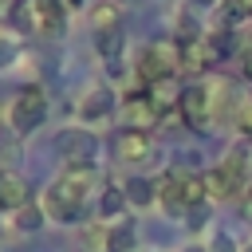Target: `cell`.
<instances>
[{"mask_svg":"<svg viewBox=\"0 0 252 252\" xmlns=\"http://www.w3.org/2000/svg\"><path fill=\"white\" fill-rule=\"evenodd\" d=\"M8 63H16V43H12V39H0V71H4Z\"/></svg>","mask_w":252,"mask_h":252,"instance_id":"obj_25","label":"cell"},{"mask_svg":"<svg viewBox=\"0 0 252 252\" xmlns=\"http://www.w3.org/2000/svg\"><path fill=\"white\" fill-rule=\"evenodd\" d=\"M47 110H51V98H47V91H43L39 83H28V87H20V94L12 98L8 122H12V130H16V134H35V130L43 126Z\"/></svg>","mask_w":252,"mask_h":252,"instance_id":"obj_4","label":"cell"},{"mask_svg":"<svg viewBox=\"0 0 252 252\" xmlns=\"http://www.w3.org/2000/svg\"><path fill=\"white\" fill-rule=\"evenodd\" d=\"M244 252H252V244H248V248H244Z\"/></svg>","mask_w":252,"mask_h":252,"instance_id":"obj_30","label":"cell"},{"mask_svg":"<svg viewBox=\"0 0 252 252\" xmlns=\"http://www.w3.org/2000/svg\"><path fill=\"white\" fill-rule=\"evenodd\" d=\"M114 106H118V98L110 87H91L79 102V122H102V118H110Z\"/></svg>","mask_w":252,"mask_h":252,"instance_id":"obj_12","label":"cell"},{"mask_svg":"<svg viewBox=\"0 0 252 252\" xmlns=\"http://www.w3.org/2000/svg\"><path fill=\"white\" fill-rule=\"evenodd\" d=\"M114 154H118V161H150L158 150H154V142H150V134H138V130H118L114 134Z\"/></svg>","mask_w":252,"mask_h":252,"instance_id":"obj_10","label":"cell"},{"mask_svg":"<svg viewBox=\"0 0 252 252\" xmlns=\"http://www.w3.org/2000/svg\"><path fill=\"white\" fill-rule=\"evenodd\" d=\"M193 4H217V0H193Z\"/></svg>","mask_w":252,"mask_h":252,"instance_id":"obj_28","label":"cell"},{"mask_svg":"<svg viewBox=\"0 0 252 252\" xmlns=\"http://www.w3.org/2000/svg\"><path fill=\"white\" fill-rule=\"evenodd\" d=\"M150 102L158 106V114H165V110H173L177 102H181V87L173 83V75L169 79H161V83H154L150 87Z\"/></svg>","mask_w":252,"mask_h":252,"instance_id":"obj_15","label":"cell"},{"mask_svg":"<svg viewBox=\"0 0 252 252\" xmlns=\"http://www.w3.org/2000/svg\"><path fill=\"white\" fill-rule=\"evenodd\" d=\"M94 47H98L102 63H118V51H122V28H110V32H94Z\"/></svg>","mask_w":252,"mask_h":252,"instance_id":"obj_17","label":"cell"},{"mask_svg":"<svg viewBox=\"0 0 252 252\" xmlns=\"http://www.w3.org/2000/svg\"><path fill=\"white\" fill-rule=\"evenodd\" d=\"M28 201H32L28 181L16 169H0V213H20Z\"/></svg>","mask_w":252,"mask_h":252,"instance_id":"obj_11","label":"cell"},{"mask_svg":"<svg viewBox=\"0 0 252 252\" xmlns=\"http://www.w3.org/2000/svg\"><path fill=\"white\" fill-rule=\"evenodd\" d=\"M0 12H4V0H0Z\"/></svg>","mask_w":252,"mask_h":252,"instance_id":"obj_29","label":"cell"},{"mask_svg":"<svg viewBox=\"0 0 252 252\" xmlns=\"http://www.w3.org/2000/svg\"><path fill=\"white\" fill-rule=\"evenodd\" d=\"M158 106L150 102V94H126L122 102V130H138V134H150V126H158Z\"/></svg>","mask_w":252,"mask_h":252,"instance_id":"obj_9","label":"cell"},{"mask_svg":"<svg viewBox=\"0 0 252 252\" xmlns=\"http://www.w3.org/2000/svg\"><path fill=\"white\" fill-rule=\"evenodd\" d=\"M201 181H205L209 201H228V197L244 193L248 181H252V177H248V154H244V150H228V154L220 158V165H213V169L201 173Z\"/></svg>","mask_w":252,"mask_h":252,"instance_id":"obj_2","label":"cell"},{"mask_svg":"<svg viewBox=\"0 0 252 252\" xmlns=\"http://www.w3.org/2000/svg\"><path fill=\"white\" fill-rule=\"evenodd\" d=\"M126 213V193L122 189H102V197H98V220L102 224H118V217Z\"/></svg>","mask_w":252,"mask_h":252,"instance_id":"obj_14","label":"cell"},{"mask_svg":"<svg viewBox=\"0 0 252 252\" xmlns=\"http://www.w3.org/2000/svg\"><path fill=\"white\" fill-rule=\"evenodd\" d=\"M28 8H32V32H43V35H63L67 32L63 0H28Z\"/></svg>","mask_w":252,"mask_h":252,"instance_id":"obj_8","label":"cell"},{"mask_svg":"<svg viewBox=\"0 0 252 252\" xmlns=\"http://www.w3.org/2000/svg\"><path fill=\"white\" fill-rule=\"evenodd\" d=\"M158 201H161V209L173 217V213H181V209H189V205H197V201H209V193H205L201 173L169 169V173L158 181Z\"/></svg>","mask_w":252,"mask_h":252,"instance_id":"obj_3","label":"cell"},{"mask_svg":"<svg viewBox=\"0 0 252 252\" xmlns=\"http://www.w3.org/2000/svg\"><path fill=\"white\" fill-rule=\"evenodd\" d=\"M20 158V134L12 130V122H0V161Z\"/></svg>","mask_w":252,"mask_h":252,"instance_id":"obj_21","label":"cell"},{"mask_svg":"<svg viewBox=\"0 0 252 252\" xmlns=\"http://www.w3.org/2000/svg\"><path fill=\"white\" fill-rule=\"evenodd\" d=\"M244 201H248V205H252V181H248V189H244Z\"/></svg>","mask_w":252,"mask_h":252,"instance_id":"obj_26","label":"cell"},{"mask_svg":"<svg viewBox=\"0 0 252 252\" xmlns=\"http://www.w3.org/2000/svg\"><path fill=\"white\" fill-rule=\"evenodd\" d=\"M134 240H138L134 224H130V220H118V224H110V232H106V252H138Z\"/></svg>","mask_w":252,"mask_h":252,"instance_id":"obj_16","label":"cell"},{"mask_svg":"<svg viewBox=\"0 0 252 252\" xmlns=\"http://www.w3.org/2000/svg\"><path fill=\"white\" fill-rule=\"evenodd\" d=\"M122 193H126V205H134V209H150V205L158 201V181H150V177H126Z\"/></svg>","mask_w":252,"mask_h":252,"instance_id":"obj_13","label":"cell"},{"mask_svg":"<svg viewBox=\"0 0 252 252\" xmlns=\"http://www.w3.org/2000/svg\"><path fill=\"white\" fill-rule=\"evenodd\" d=\"M106 232H110V224H102V220H94V224H83V232H79V244H83V252H106Z\"/></svg>","mask_w":252,"mask_h":252,"instance_id":"obj_18","label":"cell"},{"mask_svg":"<svg viewBox=\"0 0 252 252\" xmlns=\"http://www.w3.org/2000/svg\"><path fill=\"white\" fill-rule=\"evenodd\" d=\"M55 154H59L67 165H94V158H98V138H94L87 126H67V130L55 138Z\"/></svg>","mask_w":252,"mask_h":252,"instance_id":"obj_6","label":"cell"},{"mask_svg":"<svg viewBox=\"0 0 252 252\" xmlns=\"http://www.w3.org/2000/svg\"><path fill=\"white\" fill-rule=\"evenodd\" d=\"M94 177H98L94 165H67V169L43 189V197H39L47 220H55V224H79Z\"/></svg>","mask_w":252,"mask_h":252,"instance_id":"obj_1","label":"cell"},{"mask_svg":"<svg viewBox=\"0 0 252 252\" xmlns=\"http://www.w3.org/2000/svg\"><path fill=\"white\" fill-rule=\"evenodd\" d=\"M91 28H94V32H110V28H122V24H118V8H114L110 0L94 4V12H91Z\"/></svg>","mask_w":252,"mask_h":252,"instance_id":"obj_20","label":"cell"},{"mask_svg":"<svg viewBox=\"0 0 252 252\" xmlns=\"http://www.w3.org/2000/svg\"><path fill=\"white\" fill-rule=\"evenodd\" d=\"M177 114L189 130H205L209 118H213V91L205 83H189L181 87V102H177Z\"/></svg>","mask_w":252,"mask_h":252,"instance_id":"obj_7","label":"cell"},{"mask_svg":"<svg viewBox=\"0 0 252 252\" xmlns=\"http://www.w3.org/2000/svg\"><path fill=\"white\" fill-rule=\"evenodd\" d=\"M185 217H189V220H185L189 228H205V224H209V217H213V205H209V201H197V205H189V209H185Z\"/></svg>","mask_w":252,"mask_h":252,"instance_id":"obj_22","label":"cell"},{"mask_svg":"<svg viewBox=\"0 0 252 252\" xmlns=\"http://www.w3.org/2000/svg\"><path fill=\"white\" fill-rule=\"evenodd\" d=\"M209 252H236V240H232L228 232H217L213 244H209Z\"/></svg>","mask_w":252,"mask_h":252,"instance_id":"obj_24","label":"cell"},{"mask_svg":"<svg viewBox=\"0 0 252 252\" xmlns=\"http://www.w3.org/2000/svg\"><path fill=\"white\" fill-rule=\"evenodd\" d=\"M12 217H16V228H20V232H35V228L47 220V213H43L39 201H28V205H24L20 213H12Z\"/></svg>","mask_w":252,"mask_h":252,"instance_id":"obj_19","label":"cell"},{"mask_svg":"<svg viewBox=\"0 0 252 252\" xmlns=\"http://www.w3.org/2000/svg\"><path fill=\"white\" fill-rule=\"evenodd\" d=\"M236 75L252 83V47H244V51H236Z\"/></svg>","mask_w":252,"mask_h":252,"instance_id":"obj_23","label":"cell"},{"mask_svg":"<svg viewBox=\"0 0 252 252\" xmlns=\"http://www.w3.org/2000/svg\"><path fill=\"white\" fill-rule=\"evenodd\" d=\"M181 252H209V248H197V244H193V248H181Z\"/></svg>","mask_w":252,"mask_h":252,"instance_id":"obj_27","label":"cell"},{"mask_svg":"<svg viewBox=\"0 0 252 252\" xmlns=\"http://www.w3.org/2000/svg\"><path fill=\"white\" fill-rule=\"evenodd\" d=\"M173 67H177V43H173V39H154V43H146V47L138 51L134 75H138L146 87H154V83L169 79Z\"/></svg>","mask_w":252,"mask_h":252,"instance_id":"obj_5","label":"cell"}]
</instances>
